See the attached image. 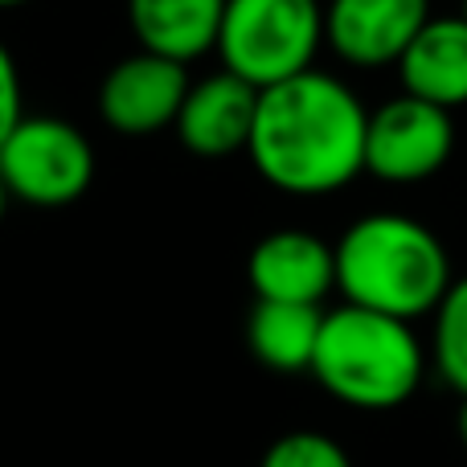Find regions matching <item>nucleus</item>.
Instances as JSON below:
<instances>
[{
    "mask_svg": "<svg viewBox=\"0 0 467 467\" xmlns=\"http://www.w3.org/2000/svg\"><path fill=\"white\" fill-rule=\"evenodd\" d=\"M369 111L348 82L304 70L258 90L250 164L287 197H328L365 172Z\"/></svg>",
    "mask_w": 467,
    "mask_h": 467,
    "instance_id": "nucleus-1",
    "label": "nucleus"
},
{
    "mask_svg": "<svg viewBox=\"0 0 467 467\" xmlns=\"http://www.w3.org/2000/svg\"><path fill=\"white\" fill-rule=\"evenodd\" d=\"M332 250H337V291L345 304L406 324L435 316L447 287L455 283L439 234L406 213H365L340 234Z\"/></svg>",
    "mask_w": 467,
    "mask_h": 467,
    "instance_id": "nucleus-2",
    "label": "nucleus"
},
{
    "mask_svg": "<svg viewBox=\"0 0 467 467\" xmlns=\"http://www.w3.org/2000/svg\"><path fill=\"white\" fill-rule=\"evenodd\" d=\"M312 373L345 406L394 410L410 402L422 386L427 353L406 320L345 304L337 312H324Z\"/></svg>",
    "mask_w": 467,
    "mask_h": 467,
    "instance_id": "nucleus-3",
    "label": "nucleus"
},
{
    "mask_svg": "<svg viewBox=\"0 0 467 467\" xmlns=\"http://www.w3.org/2000/svg\"><path fill=\"white\" fill-rule=\"evenodd\" d=\"M324 46L320 0H226L218 49L222 70L238 74L254 90L316 70Z\"/></svg>",
    "mask_w": 467,
    "mask_h": 467,
    "instance_id": "nucleus-4",
    "label": "nucleus"
},
{
    "mask_svg": "<svg viewBox=\"0 0 467 467\" xmlns=\"http://www.w3.org/2000/svg\"><path fill=\"white\" fill-rule=\"evenodd\" d=\"M0 181L8 202L62 210L95 181V144L87 131L57 115H25L0 144Z\"/></svg>",
    "mask_w": 467,
    "mask_h": 467,
    "instance_id": "nucleus-5",
    "label": "nucleus"
},
{
    "mask_svg": "<svg viewBox=\"0 0 467 467\" xmlns=\"http://www.w3.org/2000/svg\"><path fill=\"white\" fill-rule=\"evenodd\" d=\"M455 152V119L414 95L386 99L369 111L365 131V172L386 185H419L447 169Z\"/></svg>",
    "mask_w": 467,
    "mask_h": 467,
    "instance_id": "nucleus-6",
    "label": "nucleus"
},
{
    "mask_svg": "<svg viewBox=\"0 0 467 467\" xmlns=\"http://www.w3.org/2000/svg\"><path fill=\"white\" fill-rule=\"evenodd\" d=\"M189 87V66L136 49L107 70L99 87V115L115 136L144 140L156 131H172Z\"/></svg>",
    "mask_w": 467,
    "mask_h": 467,
    "instance_id": "nucleus-7",
    "label": "nucleus"
},
{
    "mask_svg": "<svg viewBox=\"0 0 467 467\" xmlns=\"http://www.w3.org/2000/svg\"><path fill=\"white\" fill-rule=\"evenodd\" d=\"M431 16V0H328L324 46L353 70H386L402 62Z\"/></svg>",
    "mask_w": 467,
    "mask_h": 467,
    "instance_id": "nucleus-8",
    "label": "nucleus"
},
{
    "mask_svg": "<svg viewBox=\"0 0 467 467\" xmlns=\"http://www.w3.org/2000/svg\"><path fill=\"white\" fill-rule=\"evenodd\" d=\"M254 111L258 90L242 82L238 74L218 70L189 87L172 131H177L185 152L202 156V161H226V156H238L250 148Z\"/></svg>",
    "mask_w": 467,
    "mask_h": 467,
    "instance_id": "nucleus-9",
    "label": "nucleus"
},
{
    "mask_svg": "<svg viewBox=\"0 0 467 467\" xmlns=\"http://www.w3.org/2000/svg\"><path fill=\"white\" fill-rule=\"evenodd\" d=\"M246 279L258 299L320 307L337 291V250L307 230H275L250 250Z\"/></svg>",
    "mask_w": 467,
    "mask_h": 467,
    "instance_id": "nucleus-10",
    "label": "nucleus"
},
{
    "mask_svg": "<svg viewBox=\"0 0 467 467\" xmlns=\"http://www.w3.org/2000/svg\"><path fill=\"white\" fill-rule=\"evenodd\" d=\"M402 95L435 103L443 111L467 107V21L455 16H431L422 33L398 62Z\"/></svg>",
    "mask_w": 467,
    "mask_h": 467,
    "instance_id": "nucleus-11",
    "label": "nucleus"
},
{
    "mask_svg": "<svg viewBox=\"0 0 467 467\" xmlns=\"http://www.w3.org/2000/svg\"><path fill=\"white\" fill-rule=\"evenodd\" d=\"M226 0H128V25L140 49L189 66L218 49Z\"/></svg>",
    "mask_w": 467,
    "mask_h": 467,
    "instance_id": "nucleus-12",
    "label": "nucleus"
},
{
    "mask_svg": "<svg viewBox=\"0 0 467 467\" xmlns=\"http://www.w3.org/2000/svg\"><path fill=\"white\" fill-rule=\"evenodd\" d=\"M324 312L312 304H271L258 299L246 320V345L266 369L275 373H304L316 361Z\"/></svg>",
    "mask_w": 467,
    "mask_h": 467,
    "instance_id": "nucleus-13",
    "label": "nucleus"
},
{
    "mask_svg": "<svg viewBox=\"0 0 467 467\" xmlns=\"http://www.w3.org/2000/svg\"><path fill=\"white\" fill-rule=\"evenodd\" d=\"M435 369L460 398H467V275L447 287L443 304L435 307Z\"/></svg>",
    "mask_w": 467,
    "mask_h": 467,
    "instance_id": "nucleus-14",
    "label": "nucleus"
},
{
    "mask_svg": "<svg viewBox=\"0 0 467 467\" xmlns=\"http://www.w3.org/2000/svg\"><path fill=\"white\" fill-rule=\"evenodd\" d=\"M263 467H353L345 447L320 431H291L275 439L263 455Z\"/></svg>",
    "mask_w": 467,
    "mask_h": 467,
    "instance_id": "nucleus-15",
    "label": "nucleus"
},
{
    "mask_svg": "<svg viewBox=\"0 0 467 467\" xmlns=\"http://www.w3.org/2000/svg\"><path fill=\"white\" fill-rule=\"evenodd\" d=\"M25 119V90H21V70L8 46L0 41V144L13 136V128Z\"/></svg>",
    "mask_w": 467,
    "mask_h": 467,
    "instance_id": "nucleus-16",
    "label": "nucleus"
},
{
    "mask_svg": "<svg viewBox=\"0 0 467 467\" xmlns=\"http://www.w3.org/2000/svg\"><path fill=\"white\" fill-rule=\"evenodd\" d=\"M455 427H460V443L467 447V398H463V406H460V419H455Z\"/></svg>",
    "mask_w": 467,
    "mask_h": 467,
    "instance_id": "nucleus-17",
    "label": "nucleus"
},
{
    "mask_svg": "<svg viewBox=\"0 0 467 467\" xmlns=\"http://www.w3.org/2000/svg\"><path fill=\"white\" fill-rule=\"evenodd\" d=\"M5 210H8V189H5V181H0V222H5Z\"/></svg>",
    "mask_w": 467,
    "mask_h": 467,
    "instance_id": "nucleus-18",
    "label": "nucleus"
},
{
    "mask_svg": "<svg viewBox=\"0 0 467 467\" xmlns=\"http://www.w3.org/2000/svg\"><path fill=\"white\" fill-rule=\"evenodd\" d=\"M21 5H29V0H0V8H21Z\"/></svg>",
    "mask_w": 467,
    "mask_h": 467,
    "instance_id": "nucleus-19",
    "label": "nucleus"
},
{
    "mask_svg": "<svg viewBox=\"0 0 467 467\" xmlns=\"http://www.w3.org/2000/svg\"><path fill=\"white\" fill-rule=\"evenodd\" d=\"M460 16H463V21H467V0H463V8H460Z\"/></svg>",
    "mask_w": 467,
    "mask_h": 467,
    "instance_id": "nucleus-20",
    "label": "nucleus"
}]
</instances>
